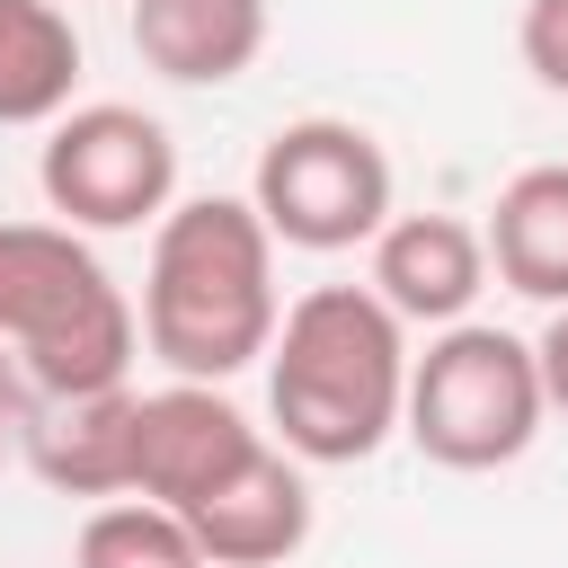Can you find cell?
<instances>
[{"label": "cell", "mask_w": 568, "mask_h": 568, "mask_svg": "<svg viewBox=\"0 0 568 568\" xmlns=\"http://www.w3.org/2000/svg\"><path fill=\"white\" fill-rule=\"evenodd\" d=\"M142 346L169 364V382H231L266 364L284 328L275 293V231L248 195H178L142 257Z\"/></svg>", "instance_id": "1"}, {"label": "cell", "mask_w": 568, "mask_h": 568, "mask_svg": "<svg viewBox=\"0 0 568 568\" xmlns=\"http://www.w3.org/2000/svg\"><path fill=\"white\" fill-rule=\"evenodd\" d=\"M408 320L373 284H311L266 346V426L293 462H373L408 417Z\"/></svg>", "instance_id": "2"}, {"label": "cell", "mask_w": 568, "mask_h": 568, "mask_svg": "<svg viewBox=\"0 0 568 568\" xmlns=\"http://www.w3.org/2000/svg\"><path fill=\"white\" fill-rule=\"evenodd\" d=\"M0 346L36 399L133 390L142 311L71 222H0Z\"/></svg>", "instance_id": "3"}, {"label": "cell", "mask_w": 568, "mask_h": 568, "mask_svg": "<svg viewBox=\"0 0 568 568\" xmlns=\"http://www.w3.org/2000/svg\"><path fill=\"white\" fill-rule=\"evenodd\" d=\"M541 417H550V399H541L532 337H515L497 320L435 328L426 355L408 364V417H399V435L435 470H506V462L532 453Z\"/></svg>", "instance_id": "4"}, {"label": "cell", "mask_w": 568, "mask_h": 568, "mask_svg": "<svg viewBox=\"0 0 568 568\" xmlns=\"http://www.w3.org/2000/svg\"><path fill=\"white\" fill-rule=\"evenodd\" d=\"M248 204L275 231V248H373L390 204V151L355 124V115H293L266 133L257 169H248Z\"/></svg>", "instance_id": "5"}, {"label": "cell", "mask_w": 568, "mask_h": 568, "mask_svg": "<svg viewBox=\"0 0 568 568\" xmlns=\"http://www.w3.org/2000/svg\"><path fill=\"white\" fill-rule=\"evenodd\" d=\"M36 186L44 213L71 231H142V222L160 231V213L178 204V142L160 115L124 98H89L62 124H44Z\"/></svg>", "instance_id": "6"}, {"label": "cell", "mask_w": 568, "mask_h": 568, "mask_svg": "<svg viewBox=\"0 0 568 568\" xmlns=\"http://www.w3.org/2000/svg\"><path fill=\"white\" fill-rule=\"evenodd\" d=\"M257 453H266V426L222 382H160L133 399V497H151V506L186 515Z\"/></svg>", "instance_id": "7"}, {"label": "cell", "mask_w": 568, "mask_h": 568, "mask_svg": "<svg viewBox=\"0 0 568 568\" xmlns=\"http://www.w3.org/2000/svg\"><path fill=\"white\" fill-rule=\"evenodd\" d=\"M373 293L408 328H462L488 293V240L462 213H390L373 240Z\"/></svg>", "instance_id": "8"}, {"label": "cell", "mask_w": 568, "mask_h": 568, "mask_svg": "<svg viewBox=\"0 0 568 568\" xmlns=\"http://www.w3.org/2000/svg\"><path fill=\"white\" fill-rule=\"evenodd\" d=\"M186 532L204 568H284L311 541V462H293L275 435L248 470H231L204 506H186Z\"/></svg>", "instance_id": "9"}, {"label": "cell", "mask_w": 568, "mask_h": 568, "mask_svg": "<svg viewBox=\"0 0 568 568\" xmlns=\"http://www.w3.org/2000/svg\"><path fill=\"white\" fill-rule=\"evenodd\" d=\"M133 399L142 390H98V399H36L18 462L62 488V497H133Z\"/></svg>", "instance_id": "10"}, {"label": "cell", "mask_w": 568, "mask_h": 568, "mask_svg": "<svg viewBox=\"0 0 568 568\" xmlns=\"http://www.w3.org/2000/svg\"><path fill=\"white\" fill-rule=\"evenodd\" d=\"M124 27L142 71L178 89H231L266 53V0H133Z\"/></svg>", "instance_id": "11"}, {"label": "cell", "mask_w": 568, "mask_h": 568, "mask_svg": "<svg viewBox=\"0 0 568 568\" xmlns=\"http://www.w3.org/2000/svg\"><path fill=\"white\" fill-rule=\"evenodd\" d=\"M479 240H488V275H497L506 293L568 311V160L515 169V178L497 186Z\"/></svg>", "instance_id": "12"}, {"label": "cell", "mask_w": 568, "mask_h": 568, "mask_svg": "<svg viewBox=\"0 0 568 568\" xmlns=\"http://www.w3.org/2000/svg\"><path fill=\"white\" fill-rule=\"evenodd\" d=\"M80 89V27L62 0H0V124H62Z\"/></svg>", "instance_id": "13"}, {"label": "cell", "mask_w": 568, "mask_h": 568, "mask_svg": "<svg viewBox=\"0 0 568 568\" xmlns=\"http://www.w3.org/2000/svg\"><path fill=\"white\" fill-rule=\"evenodd\" d=\"M71 568H204V550H195L178 506L106 497V506H89V524L71 541Z\"/></svg>", "instance_id": "14"}, {"label": "cell", "mask_w": 568, "mask_h": 568, "mask_svg": "<svg viewBox=\"0 0 568 568\" xmlns=\"http://www.w3.org/2000/svg\"><path fill=\"white\" fill-rule=\"evenodd\" d=\"M515 53H524V71H532L550 98H568V0H524Z\"/></svg>", "instance_id": "15"}, {"label": "cell", "mask_w": 568, "mask_h": 568, "mask_svg": "<svg viewBox=\"0 0 568 568\" xmlns=\"http://www.w3.org/2000/svg\"><path fill=\"white\" fill-rule=\"evenodd\" d=\"M27 417H36V390H27V373H18V355L0 346V470L18 462V444H27Z\"/></svg>", "instance_id": "16"}, {"label": "cell", "mask_w": 568, "mask_h": 568, "mask_svg": "<svg viewBox=\"0 0 568 568\" xmlns=\"http://www.w3.org/2000/svg\"><path fill=\"white\" fill-rule=\"evenodd\" d=\"M532 364H541V399H550V417H568V311H550V328L532 337Z\"/></svg>", "instance_id": "17"}]
</instances>
